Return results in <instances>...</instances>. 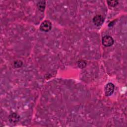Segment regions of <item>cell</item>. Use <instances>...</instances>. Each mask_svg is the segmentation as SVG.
<instances>
[{
  "mask_svg": "<svg viewBox=\"0 0 127 127\" xmlns=\"http://www.w3.org/2000/svg\"><path fill=\"white\" fill-rule=\"evenodd\" d=\"M77 65L80 68H84L86 65V63L85 61L80 60L77 62Z\"/></svg>",
  "mask_w": 127,
  "mask_h": 127,
  "instance_id": "7",
  "label": "cell"
},
{
  "mask_svg": "<svg viewBox=\"0 0 127 127\" xmlns=\"http://www.w3.org/2000/svg\"><path fill=\"white\" fill-rule=\"evenodd\" d=\"M52 28V23L49 20H45L40 25V29L44 32H48Z\"/></svg>",
  "mask_w": 127,
  "mask_h": 127,
  "instance_id": "1",
  "label": "cell"
},
{
  "mask_svg": "<svg viewBox=\"0 0 127 127\" xmlns=\"http://www.w3.org/2000/svg\"><path fill=\"white\" fill-rule=\"evenodd\" d=\"M108 4L110 6H115L118 4V1L117 0H112L107 1Z\"/></svg>",
  "mask_w": 127,
  "mask_h": 127,
  "instance_id": "8",
  "label": "cell"
},
{
  "mask_svg": "<svg viewBox=\"0 0 127 127\" xmlns=\"http://www.w3.org/2000/svg\"><path fill=\"white\" fill-rule=\"evenodd\" d=\"M46 1L45 0H41L39 1L37 3V6L38 9L41 11H44L46 7Z\"/></svg>",
  "mask_w": 127,
  "mask_h": 127,
  "instance_id": "6",
  "label": "cell"
},
{
  "mask_svg": "<svg viewBox=\"0 0 127 127\" xmlns=\"http://www.w3.org/2000/svg\"><path fill=\"white\" fill-rule=\"evenodd\" d=\"M22 64L23 63L21 61H19V60H17L16 61L14 62V65L15 67H16V68H18V67H20L22 66Z\"/></svg>",
  "mask_w": 127,
  "mask_h": 127,
  "instance_id": "9",
  "label": "cell"
},
{
  "mask_svg": "<svg viewBox=\"0 0 127 127\" xmlns=\"http://www.w3.org/2000/svg\"><path fill=\"white\" fill-rule=\"evenodd\" d=\"M102 43L105 47H110L114 44V39L110 36H105L102 38Z\"/></svg>",
  "mask_w": 127,
  "mask_h": 127,
  "instance_id": "2",
  "label": "cell"
},
{
  "mask_svg": "<svg viewBox=\"0 0 127 127\" xmlns=\"http://www.w3.org/2000/svg\"><path fill=\"white\" fill-rule=\"evenodd\" d=\"M104 21L103 16L102 15L98 14L95 15L93 18V22L95 25L96 26L101 25Z\"/></svg>",
  "mask_w": 127,
  "mask_h": 127,
  "instance_id": "4",
  "label": "cell"
},
{
  "mask_svg": "<svg viewBox=\"0 0 127 127\" xmlns=\"http://www.w3.org/2000/svg\"><path fill=\"white\" fill-rule=\"evenodd\" d=\"M20 120V116L16 113H12L8 116V120L10 123L15 124Z\"/></svg>",
  "mask_w": 127,
  "mask_h": 127,
  "instance_id": "5",
  "label": "cell"
},
{
  "mask_svg": "<svg viewBox=\"0 0 127 127\" xmlns=\"http://www.w3.org/2000/svg\"><path fill=\"white\" fill-rule=\"evenodd\" d=\"M114 85L111 82L107 83L105 87V93L106 96L111 95L114 91Z\"/></svg>",
  "mask_w": 127,
  "mask_h": 127,
  "instance_id": "3",
  "label": "cell"
}]
</instances>
